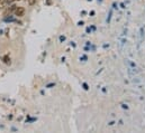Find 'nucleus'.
<instances>
[{"label": "nucleus", "mask_w": 145, "mask_h": 133, "mask_svg": "<svg viewBox=\"0 0 145 133\" xmlns=\"http://www.w3.org/2000/svg\"><path fill=\"white\" fill-rule=\"evenodd\" d=\"M15 15L17 17H23L25 15V8L24 7H17L15 10Z\"/></svg>", "instance_id": "1"}, {"label": "nucleus", "mask_w": 145, "mask_h": 133, "mask_svg": "<svg viewBox=\"0 0 145 133\" xmlns=\"http://www.w3.org/2000/svg\"><path fill=\"white\" fill-rule=\"evenodd\" d=\"M2 62L6 64V65H10V64H11V59H10V57H9V55H8V54L2 57Z\"/></svg>", "instance_id": "2"}, {"label": "nucleus", "mask_w": 145, "mask_h": 133, "mask_svg": "<svg viewBox=\"0 0 145 133\" xmlns=\"http://www.w3.org/2000/svg\"><path fill=\"white\" fill-rule=\"evenodd\" d=\"M16 8H17V6H16V5H11V7H10V9L9 10H8V11H15V10H16Z\"/></svg>", "instance_id": "3"}, {"label": "nucleus", "mask_w": 145, "mask_h": 133, "mask_svg": "<svg viewBox=\"0 0 145 133\" xmlns=\"http://www.w3.org/2000/svg\"><path fill=\"white\" fill-rule=\"evenodd\" d=\"M27 1H28V5L30 6H34L36 3V0H27Z\"/></svg>", "instance_id": "4"}, {"label": "nucleus", "mask_w": 145, "mask_h": 133, "mask_svg": "<svg viewBox=\"0 0 145 133\" xmlns=\"http://www.w3.org/2000/svg\"><path fill=\"white\" fill-rule=\"evenodd\" d=\"M0 2H1V0H0Z\"/></svg>", "instance_id": "5"}]
</instances>
